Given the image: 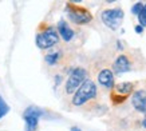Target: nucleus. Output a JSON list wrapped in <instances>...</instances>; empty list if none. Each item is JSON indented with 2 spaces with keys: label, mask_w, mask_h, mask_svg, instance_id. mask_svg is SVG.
<instances>
[{
  "label": "nucleus",
  "mask_w": 146,
  "mask_h": 131,
  "mask_svg": "<svg viewBox=\"0 0 146 131\" xmlns=\"http://www.w3.org/2000/svg\"><path fill=\"white\" fill-rule=\"evenodd\" d=\"M101 106V91L93 78H87L78 91L70 98L68 110H76L83 112H91Z\"/></svg>",
  "instance_id": "1"
},
{
  "label": "nucleus",
  "mask_w": 146,
  "mask_h": 131,
  "mask_svg": "<svg viewBox=\"0 0 146 131\" xmlns=\"http://www.w3.org/2000/svg\"><path fill=\"white\" fill-rule=\"evenodd\" d=\"M146 68V59L138 48H129L121 51L113 59L111 70L114 74H123L130 71H142Z\"/></svg>",
  "instance_id": "2"
},
{
  "label": "nucleus",
  "mask_w": 146,
  "mask_h": 131,
  "mask_svg": "<svg viewBox=\"0 0 146 131\" xmlns=\"http://www.w3.org/2000/svg\"><path fill=\"white\" fill-rule=\"evenodd\" d=\"M138 88V82H122L115 83L114 88L109 92V99L113 107H121L131 98Z\"/></svg>",
  "instance_id": "3"
},
{
  "label": "nucleus",
  "mask_w": 146,
  "mask_h": 131,
  "mask_svg": "<svg viewBox=\"0 0 146 131\" xmlns=\"http://www.w3.org/2000/svg\"><path fill=\"white\" fill-rule=\"evenodd\" d=\"M89 78V71L82 66H76L74 68H71L70 74L64 80V86H63V94L66 96H72L78 91V88L84 83V80Z\"/></svg>",
  "instance_id": "4"
},
{
  "label": "nucleus",
  "mask_w": 146,
  "mask_h": 131,
  "mask_svg": "<svg viewBox=\"0 0 146 131\" xmlns=\"http://www.w3.org/2000/svg\"><path fill=\"white\" fill-rule=\"evenodd\" d=\"M66 12L70 20L74 26H87L93 22V13L87 7L72 1H67L66 3Z\"/></svg>",
  "instance_id": "5"
},
{
  "label": "nucleus",
  "mask_w": 146,
  "mask_h": 131,
  "mask_svg": "<svg viewBox=\"0 0 146 131\" xmlns=\"http://www.w3.org/2000/svg\"><path fill=\"white\" fill-rule=\"evenodd\" d=\"M35 43L40 50H51V48L56 47L60 43V36L58 34L56 26L47 24L44 28H40L36 34Z\"/></svg>",
  "instance_id": "6"
},
{
  "label": "nucleus",
  "mask_w": 146,
  "mask_h": 131,
  "mask_svg": "<svg viewBox=\"0 0 146 131\" xmlns=\"http://www.w3.org/2000/svg\"><path fill=\"white\" fill-rule=\"evenodd\" d=\"M102 23L113 31H117L121 27L125 18V12L121 7H114V8H105L101 12Z\"/></svg>",
  "instance_id": "7"
},
{
  "label": "nucleus",
  "mask_w": 146,
  "mask_h": 131,
  "mask_svg": "<svg viewBox=\"0 0 146 131\" xmlns=\"http://www.w3.org/2000/svg\"><path fill=\"white\" fill-rule=\"evenodd\" d=\"M71 54L64 48H58V50H51L50 52L44 55V62L51 67H68L71 62Z\"/></svg>",
  "instance_id": "8"
},
{
  "label": "nucleus",
  "mask_w": 146,
  "mask_h": 131,
  "mask_svg": "<svg viewBox=\"0 0 146 131\" xmlns=\"http://www.w3.org/2000/svg\"><path fill=\"white\" fill-rule=\"evenodd\" d=\"M130 106L137 114L146 115V80L142 87H138L130 98Z\"/></svg>",
  "instance_id": "9"
},
{
  "label": "nucleus",
  "mask_w": 146,
  "mask_h": 131,
  "mask_svg": "<svg viewBox=\"0 0 146 131\" xmlns=\"http://www.w3.org/2000/svg\"><path fill=\"white\" fill-rule=\"evenodd\" d=\"M97 82L98 86L102 87L103 90L110 92L115 86V74L111 70V67H103L99 68L97 72Z\"/></svg>",
  "instance_id": "10"
},
{
  "label": "nucleus",
  "mask_w": 146,
  "mask_h": 131,
  "mask_svg": "<svg viewBox=\"0 0 146 131\" xmlns=\"http://www.w3.org/2000/svg\"><path fill=\"white\" fill-rule=\"evenodd\" d=\"M43 115V111L38 107H28L23 114V119L26 122V131H36L38 128V123H39V118Z\"/></svg>",
  "instance_id": "11"
},
{
  "label": "nucleus",
  "mask_w": 146,
  "mask_h": 131,
  "mask_svg": "<svg viewBox=\"0 0 146 131\" xmlns=\"http://www.w3.org/2000/svg\"><path fill=\"white\" fill-rule=\"evenodd\" d=\"M56 30H58V34L60 36V40L64 42V43H71L74 38L76 35V31L74 30V27L71 26L70 23L62 19V20H59L56 24Z\"/></svg>",
  "instance_id": "12"
},
{
  "label": "nucleus",
  "mask_w": 146,
  "mask_h": 131,
  "mask_svg": "<svg viewBox=\"0 0 146 131\" xmlns=\"http://www.w3.org/2000/svg\"><path fill=\"white\" fill-rule=\"evenodd\" d=\"M8 111H9V106L5 103V101L0 95V119L5 116V114H8Z\"/></svg>",
  "instance_id": "13"
},
{
  "label": "nucleus",
  "mask_w": 146,
  "mask_h": 131,
  "mask_svg": "<svg viewBox=\"0 0 146 131\" xmlns=\"http://www.w3.org/2000/svg\"><path fill=\"white\" fill-rule=\"evenodd\" d=\"M137 19H138L139 26L145 28V27H146V3L143 4V8H142V11L139 12V15L137 16Z\"/></svg>",
  "instance_id": "14"
},
{
  "label": "nucleus",
  "mask_w": 146,
  "mask_h": 131,
  "mask_svg": "<svg viewBox=\"0 0 146 131\" xmlns=\"http://www.w3.org/2000/svg\"><path fill=\"white\" fill-rule=\"evenodd\" d=\"M143 4H145V3H142V1L135 3V4L131 7V13H133V15H135V16H138V15H139V12L142 11V8H143Z\"/></svg>",
  "instance_id": "15"
},
{
  "label": "nucleus",
  "mask_w": 146,
  "mask_h": 131,
  "mask_svg": "<svg viewBox=\"0 0 146 131\" xmlns=\"http://www.w3.org/2000/svg\"><path fill=\"white\" fill-rule=\"evenodd\" d=\"M135 31H137L138 34H141L142 31H143V27H141V26H139V24H138V26L135 27Z\"/></svg>",
  "instance_id": "16"
},
{
  "label": "nucleus",
  "mask_w": 146,
  "mask_h": 131,
  "mask_svg": "<svg viewBox=\"0 0 146 131\" xmlns=\"http://www.w3.org/2000/svg\"><path fill=\"white\" fill-rule=\"evenodd\" d=\"M71 131H80V128H78V127H71Z\"/></svg>",
  "instance_id": "17"
}]
</instances>
